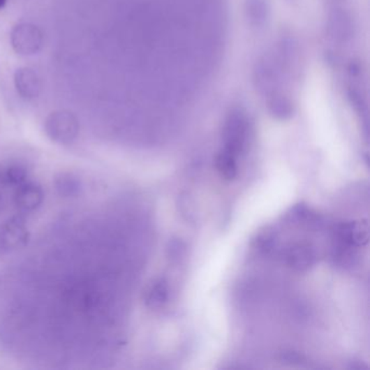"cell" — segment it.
I'll return each mask as SVG.
<instances>
[{
    "label": "cell",
    "instance_id": "obj_1",
    "mask_svg": "<svg viewBox=\"0 0 370 370\" xmlns=\"http://www.w3.org/2000/svg\"><path fill=\"white\" fill-rule=\"evenodd\" d=\"M45 132L52 142L59 145H70L80 134V123L73 113L66 110H58L47 117Z\"/></svg>",
    "mask_w": 370,
    "mask_h": 370
},
{
    "label": "cell",
    "instance_id": "obj_2",
    "mask_svg": "<svg viewBox=\"0 0 370 370\" xmlns=\"http://www.w3.org/2000/svg\"><path fill=\"white\" fill-rule=\"evenodd\" d=\"M248 133L249 124L246 115L240 111H232L227 117L223 128L224 149L238 158L246 148Z\"/></svg>",
    "mask_w": 370,
    "mask_h": 370
},
{
    "label": "cell",
    "instance_id": "obj_3",
    "mask_svg": "<svg viewBox=\"0 0 370 370\" xmlns=\"http://www.w3.org/2000/svg\"><path fill=\"white\" fill-rule=\"evenodd\" d=\"M10 38L15 52L21 56H32L37 54L44 43L42 31L32 23L17 24L13 29Z\"/></svg>",
    "mask_w": 370,
    "mask_h": 370
},
{
    "label": "cell",
    "instance_id": "obj_4",
    "mask_svg": "<svg viewBox=\"0 0 370 370\" xmlns=\"http://www.w3.org/2000/svg\"><path fill=\"white\" fill-rule=\"evenodd\" d=\"M29 232L22 217L8 219L0 226V252L9 253L24 248L29 242Z\"/></svg>",
    "mask_w": 370,
    "mask_h": 370
},
{
    "label": "cell",
    "instance_id": "obj_5",
    "mask_svg": "<svg viewBox=\"0 0 370 370\" xmlns=\"http://www.w3.org/2000/svg\"><path fill=\"white\" fill-rule=\"evenodd\" d=\"M15 86L21 97L32 100L40 95L42 80L33 68H20L15 73Z\"/></svg>",
    "mask_w": 370,
    "mask_h": 370
},
{
    "label": "cell",
    "instance_id": "obj_6",
    "mask_svg": "<svg viewBox=\"0 0 370 370\" xmlns=\"http://www.w3.org/2000/svg\"><path fill=\"white\" fill-rule=\"evenodd\" d=\"M44 201V191L36 183H27L17 187L15 202L22 212H33L38 209Z\"/></svg>",
    "mask_w": 370,
    "mask_h": 370
},
{
    "label": "cell",
    "instance_id": "obj_7",
    "mask_svg": "<svg viewBox=\"0 0 370 370\" xmlns=\"http://www.w3.org/2000/svg\"><path fill=\"white\" fill-rule=\"evenodd\" d=\"M329 35L336 42L346 43L353 36V22L348 13L338 10L334 11L328 23Z\"/></svg>",
    "mask_w": 370,
    "mask_h": 370
},
{
    "label": "cell",
    "instance_id": "obj_8",
    "mask_svg": "<svg viewBox=\"0 0 370 370\" xmlns=\"http://www.w3.org/2000/svg\"><path fill=\"white\" fill-rule=\"evenodd\" d=\"M315 252L307 244H295L286 253V262L295 271H306L315 263Z\"/></svg>",
    "mask_w": 370,
    "mask_h": 370
},
{
    "label": "cell",
    "instance_id": "obj_9",
    "mask_svg": "<svg viewBox=\"0 0 370 370\" xmlns=\"http://www.w3.org/2000/svg\"><path fill=\"white\" fill-rule=\"evenodd\" d=\"M168 283L163 278L154 280L144 293V302L149 309H160L168 302Z\"/></svg>",
    "mask_w": 370,
    "mask_h": 370
},
{
    "label": "cell",
    "instance_id": "obj_10",
    "mask_svg": "<svg viewBox=\"0 0 370 370\" xmlns=\"http://www.w3.org/2000/svg\"><path fill=\"white\" fill-rule=\"evenodd\" d=\"M54 187H56L57 193L61 197H75L81 193V178L70 172H61L54 177Z\"/></svg>",
    "mask_w": 370,
    "mask_h": 370
},
{
    "label": "cell",
    "instance_id": "obj_11",
    "mask_svg": "<svg viewBox=\"0 0 370 370\" xmlns=\"http://www.w3.org/2000/svg\"><path fill=\"white\" fill-rule=\"evenodd\" d=\"M215 168H216L219 176L224 181H234L235 178L237 177V174H238L237 156L226 149H223L222 151H219L215 158Z\"/></svg>",
    "mask_w": 370,
    "mask_h": 370
},
{
    "label": "cell",
    "instance_id": "obj_12",
    "mask_svg": "<svg viewBox=\"0 0 370 370\" xmlns=\"http://www.w3.org/2000/svg\"><path fill=\"white\" fill-rule=\"evenodd\" d=\"M256 87L263 93H272L275 88L277 76L273 64L267 60L260 62L256 71Z\"/></svg>",
    "mask_w": 370,
    "mask_h": 370
},
{
    "label": "cell",
    "instance_id": "obj_13",
    "mask_svg": "<svg viewBox=\"0 0 370 370\" xmlns=\"http://www.w3.org/2000/svg\"><path fill=\"white\" fill-rule=\"evenodd\" d=\"M27 176L29 171L25 165L21 163H11L5 168H1L3 185L19 187L27 181Z\"/></svg>",
    "mask_w": 370,
    "mask_h": 370
},
{
    "label": "cell",
    "instance_id": "obj_14",
    "mask_svg": "<svg viewBox=\"0 0 370 370\" xmlns=\"http://www.w3.org/2000/svg\"><path fill=\"white\" fill-rule=\"evenodd\" d=\"M246 15L256 25L265 22L268 15V6L266 0H246Z\"/></svg>",
    "mask_w": 370,
    "mask_h": 370
},
{
    "label": "cell",
    "instance_id": "obj_15",
    "mask_svg": "<svg viewBox=\"0 0 370 370\" xmlns=\"http://www.w3.org/2000/svg\"><path fill=\"white\" fill-rule=\"evenodd\" d=\"M269 111L279 119H287L293 115V108L289 100L283 96H273L269 101Z\"/></svg>",
    "mask_w": 370,
    "mask_h": 370
},
{
    "label": "cell",
    "instance_id": "obj_16",
    "mask_svg": "<svg viewBox=\"0 0 370 370\" xmlns=\"http://www.w3.org/2000/svg\"><path fill=\"white\" fill-rule=\"evenodd\" d=\"M168 250L170 252V254H168L170 258H179V256H182L181 252H184L185 248L181 246V242H170V248Z\"/></svg>",
    "mask_w": 370,
    "mask_h": 370
},
{
    "label": "cell",
    "instance_id": "obj_17",
    "mask_svg": "<svg viewBox=\"0 0 370 370\" xmlns=\"http://www.w3.org/2000/svg\"><path fill=\"white\" fill-rule=\"evenodd\" d=\"M8 0H0V9H3L7 3Z\"/></svg>",
    "mask_w": 370,
    "mask_h": 370
}]
</instances>
